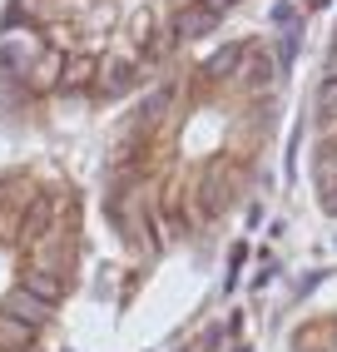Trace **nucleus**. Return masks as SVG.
Listing matches in <instances>:
<instances>
[{
  "instance_id": "1",
  "label": "nucleus",
  "mask_w": 337,
  "mask_h": 352,
  "mask_svg": "<svg viewBox=\"0 0 337 352\" xmlns=\"http://www.w3.org/2000/svg\"><path fill=\"white\" fill-rule=\"evenodd\" d=\"M6 318L25 322V327H40L45 318H50V302L35 298V293H25V288H15V293H6Z\"/></svg>"
},
{
  "instance_id": "2",
  "label": "nucleus",
  "mask_w": 337,
  "mask_h": 352,
  "mask_svg": "<svg viewBox=\"0 0 337 352\" xmlns=\"http://www.w3.org/2000/svg\"><path fill=\"white\" fill-rule=\"evenodd\" d=\"M213 10H204V6H188V10H179V20H174V35L179 40H194V35H204L208 25H213Z\"/></svg>"
},
{
  "instance_id": "3",
  "label": "nucleus",
  "mask_w": 337,
  "mask_h": 352,
  "mask_svg": "<svg viewBox=\"0 0 337 352\" xmlns=\"http://www.w3.org/2000/svg\"><path fill=\"white\" fill-rule=\"evenodd\" d=\"M20 288H25V293H35V298H45V302H55V298L65 293V288H60V278H55V273H40V268H30Z\"/></svg>"
},
{
  "instance_id": "4",
  "label": "nucleus",
  "mask_w": 337,
  "mask_h": 352,
  "mask_svg": "<svg viewBox=\"0 0 337 352\" xmlns=\"http://www.w3.org/2000/svg\"><path fill=\"white\" fill-rule=\"evenodd\" d=\"M35 338V327H25V322H15V318H0V347H10V352H20Z\"/></svg>"
},
{
  "instance_id": "5",
  "label": "nucleus",
  "mask_w": 337,
  "mask_h": 352,
  "mask_svg": "<svg viewBox=\"0 0 337 352\" xmlns=\"http://www.w3.org/2000/svg\"><path fill=\"white\" fill-rule=\"evenodd\" d=\"M89 80H94V60H89V55L65 60V75H60V85H69V89H75V85H89Z\"/></svg>"
},
{
  "instance_id": "6",
  "label": "nucleus",
  "mask_w": 337,
  "mask_h": 352,
  "mask_svg": "<svg viewBox=\"0 0 337 352\" xmlns=\"http://www.w3.org/2000/svg\"><path fill=\"white\" fill-rule=\"evenodd\" d=\"M129 80H134V69H129L124 60H114V65H109V89H124Z\"/></svg>"
},
{
  "instance_id": "7",
  "label": "nucleus",
  "mask_w": 337,
  "mask_h": 352,
  "mask_svg": "<svg viewBox=\"0 0 337 352\" xmlns=\"http://www.w3.org/2000/svg\"><path fill=\"white\" fill-rule=\"evenodd\" d=\"M149 30H154V10H139V15H134V40L149 45Z\"/></svg>"
}]
</instances>
